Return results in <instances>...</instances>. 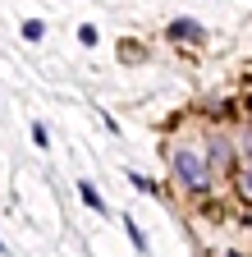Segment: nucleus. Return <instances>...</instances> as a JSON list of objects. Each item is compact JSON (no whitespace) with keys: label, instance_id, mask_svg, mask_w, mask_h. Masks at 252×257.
Segmentation results:
<instances>
[{"label":"nucleus","instance_id":"nucleus-1","mask_svg":"<svg viewBox=\"0 0 252 257\" xmlns=\"http://www.w3.org/2000/svg\"><path fill=\"white\" fill-rule=\"evenodd\" d=\"M174 175L193 188V193H206V188H211V170L197 161V152H183V147H179V152H174Z\"/></svg>","mask_w":252,"mask_h":257},{"label":"nucleus","instance_id":"nucleus-2","mask_svg":"<svg viewBox=\"0 0 252 257\" xmlns=\"http://www.w3.org/2000/svg\"><path fill=\"white\" fill-rule=\"evenodd\" d=\"M202 37H206V28L193 23V19H174L170 23V42H202Z\"/></svg>","mask_w":252,"mask_h":257},{"label":"nucleus","instance_id":"nucleus-3","mask_svg":"<svg viewBox=\"0 0 252 257\" xmlns=\"http://www.w3.org/2000/svg\"><path fill=\"white\" fill-rule=\"evenodd\" d=\"M206 161H211L215 170H229V166H234V147H229L225 138H215V143H211V152H206Z\"/></svg>","mask_w":252,"mask_h":257},{"label":"nucleus","instance_id":"nucleus-4","mask_svg":"<svg viewBox=\"0 0 252 257\" xmlns=\"http://www.w3.org/2000/svg\"><path fill=\"white\" fill-rule=\"evenodd\" d=\"M78 188H83V202H87L92 211H106V202H101V193L92 188V184H78Z\"/></svg>","mask_w":252,"mask_h":257},{"label":"nucleus","instance_id":"nucleus-5","mask_svg":"<svg viewBox=\"0 0 252 257\" xmlns=\"http://www.w3.org/2000/svg\"><path fill=\"white\" fill-rule=\"evenodd\" d=\"M124 230H129V239H133V248H138V252H147V239H142V230H138L129 216H124Z\"/></svg>","mask_w":252,"mask_h":257},{"label":"nucleus","instance_id":"nucleus-6","mask_svg":"<svg viewBox=\"0 0 252 257\" xmlns=\"http://www.w3.org/2000/svg\"><path fill=\"white\" fill-rule=\"evenodd\" d=\"M23 37H28V42H42V37H46V28H42L37 19H28V23H23Z\"/></svg>","mask_w":252,"mask_h":257},{"label":"nucleus","instance_id":"nucleus-7","mask_svg":"<svg viewBox=\"0 0 252 257\" xmlns=\"http://www.w3.org/2000/svg\"><path fill=\"white\" fill-rule=\"evenodd\" d=\"M78 42H83V46H97V28L83 23V28H78Z\"/></svg>","mask_w":252,"mask_h":257},{"label":"nucleus","instance_id":"nucleus-8","mask_svg":"<svg viewBox=\"0 0 252 257\" xmlns=\"http://www.w3.org/2000/svg\"><path fill=\"white\" fill-rule=\"evenodd\" d=\"M238 188H243V198H252V166H247V170L238 175Z\"/></svg>","mask_w":252,"mask_h":257},{"label":"nucleus","instance_id":"nucleus-9","mask_svg":"<svg viewBox=\"0 0 252 257\" xmlns=\"http://www.w3.org/2000/svg\"><path fill=\"white\" fill-rule=\"evenodd\" d=\"M129 179H133V188H142V193H156V184H151V179H142V175H129Z\"/></svg>","mask_w":252,"mask_h":257},{"label":"nucleus","instance_id":"nucleus-10","mask_svg":"<svg viewBox=\"0 0 252 257\" xmlns=\"http://www.w3.org/2000/svg\"><path fill=\"white\" fill-rule=\"evenodd\" d=\"M247 156H252V134H247Z\"/></svg>","mask_w":252,"mask_h":257},{"label":"nucleus","instance_id":"nucleus-11","mask_svg":"<svg viewBox=\"0 0 252 257\" xmlns=\"http://www.w3.org/2000/svg\"><path fill=\"white\" fill-rule=\"evenodd\" d=\"M229 257H243V252H229Z\"/></svg>","mask_w":252,"mask_h":257},{"label":"nucleus","instance_id":"nucleus-12","mask_svg":"<svg viewBox=\"0 0 252 257\" xmlns=\"http://www.w3.org/2000/svg\"><path fill=\"white\" fill-rule=\"evenodd\" d=\"M0 252H5V243H0Z\"/></svg>","mask_w":252,"mask_h":257}]
</instances>
